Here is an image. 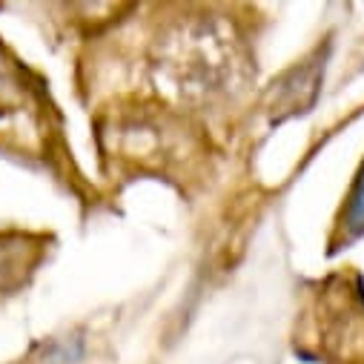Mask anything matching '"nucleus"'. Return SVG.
I'll list each match as a JSON object with an SVG mask.
<instances>
[{"label":"nucleus","instance_id":"obj_1","mask_svg":"<svg viewBox=\"0 0 364 364\" xmlns=\"http://www.w3.org/2000/svg\"><path fill=\"white\" fill-rule=\"evenodd\" d=\"M347 227L353 232H361L364 230V172L358 178V184L350 196V207H347Z\"/></svg>","mask_w":364,"mask_h":364}]
</instances>
